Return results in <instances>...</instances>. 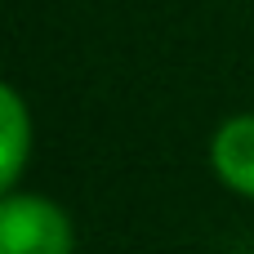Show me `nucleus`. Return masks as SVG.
I'll list each match as a JSON object with an SVG mask.
<instances>
[{"label":"nucleus","instance_id":"obj_1","mask_svg":"<svg viewBox=\"0 0 254 254\" xmlns=\"http://www.w3.org/2000/svg\"><path fill=\"white\" fill-rule=\"evenodd\" d=\"M0 254H76L71 214L40 192L0 196Z\"/></svg>","mask_w":254,"mask_h":254},{"label":"nucleus","instance_id":"obj_2","mask_svg":"<svg viewBox=\"0 0 254 254\" xmlns=\"http://www.w3.org/2000/svg\"><path fill=\"white\" fill-rule=\"evenodd\" d=\"M210 170L228 192L254 201V112H232L210 134Z\"/></svg>","mask_w":254,"mask_h":254},{"label":"nucleus","instance_id":"obj_3","mask_svg":"<svg viewBox=\"0 0 254 254\" xmlns=\"http://www.w3.org/2000/svg\"><path fill=\"white\" fill-rule=\"evenodd\" d=\"M31 112L22 103V94L13 85L0 89V188L13 192L22 170H27V156H31Z\"/></svg>","mask_w":254,"mask_h":254}]
</instances>
